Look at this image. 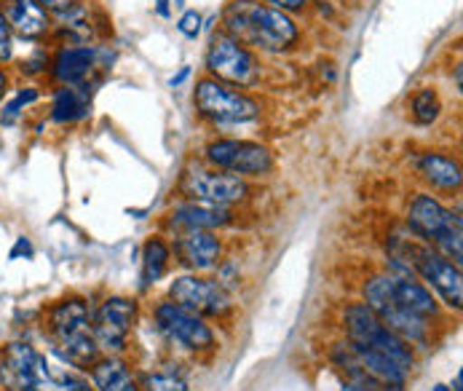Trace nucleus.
Wrapping results in <instances>:
<instances>
[{"mask_svg":"<svg viewBox=\"0 0 463 391\" xmlns=\"http://www.w3.org/2000/svg\"><path fill=\"white\" fill-rule=\"evenodd\" d=\"M203 161L212 169H220V172H228V175H236L244 180L265 177L276 167L273 150L268 145L255 142V139H236V137L212 139L203 148Z\"/></svg>","mask_w":463,"mask_h":391,"instance_id":"nucleus-5","label":"nucleus"},{"mask_svg":"<svg viewBox=\"0 0 463 391\" xmlns=\"http://www.w3.org/2000/svg\"><path fill=\"white\" fill-rule=\"evenodd\" d=\"M38 3H41V5L54 16V14H60V11H65L67 5H72L75 0H38Z\"/></svg>","mask_w":463,"mask_h":391,"instance_id":"nucleus-31","label":"nucleus"},{"mask_svg":"<svg viewBox=\"0 0 463 391\" xmlns=\"http://www.w3.org/2000/svg\"><path fill=\"white\" fill-rule=\"evenodd\" d=\"M89 373H91L94 391H142L139 389V378L134 376L132 367L118 357L102 354Z\"/></svg>","mask_w":463,"mask_h":391,"instance_id":"nucleus-19","label":"nucleus"},{"mask_svg":"<svg viewBox=\"0 0 463 391\" xmlns=\"http://www.w3.org/2000/svg\"><path fill=\"white\" fill-rule=\"evenodd\" d=\"M153 322L169 343H175L177 348L188 354H209L217 348V335L212 325L196 314L185 311L183 306L172 303L169 298L153 306Z\"/></svg>","mask_w":463,"mask_h":391,"instance_id":"nucleus-6","label":"nucleus"},{"mask_svg":"<svg viewBox=\"0 0 463 391\" xmlns=\"http://www.w3.org/2000/svg\"><path fill=\"white\" fill-rule=\"evenodd\" d=\"M180 194L191 201L217 204V206H236L244 204L252 188L244 177L212 169V167H191L180 180Z\"/></svg>","mask_w":463,"mask_h":391,"instance_id":"nucleus-9","label":"nucleus"},{"mask_svg":"<svg viewBox=\"0 0 463 391\" xmlns=\"http://www.w3.org/2000/svg\"><path fill=\"white\" fill-rule=\"evenodd\" d=\"M172 265V247L164 236H150L142 247V284L150 287L166 276Z\"/></svg>","mask_w":463,"mask_h":391,"instance_id":"nucleus-21","label":"nucleus"},{"mask_svg":"<svg viewBox=\"0 0 463 391\" xmlns=\"http://www.w3.org/2000/svg\"><path fill=\"white\" fill-rule=\"evenodd\" d=\"M137 322V300L127 295H110L99 303V309L91 314V335L102 354L118 357L132 335Z\"/></svg>","mask_w":463,"mask_h":391,"instance_id":"nucleus-10","label":"nucleus"},{"mask_svg":"<svg viewBox=\"0 0 463 391\" xmlns=\"http://www.w3.org/2000/svg\"><path fill=\"white\" fill-rule=\"evenodd\" d=\"M410 116L420 127L434 124L442 116V100H439L437 89H418L410 100Z\"/></svg>","mask_w":463,"mask_h":391,"instance_id":"nucleus-23","label":"nucleus"},{"mask_svg":"<svg viewBox=\"0 0 463 391\" xmlns=\"http://www.w3.org/2000/svg\"><path fill=\"white\" fill-rule=\"evenodd\" d=\"M5 91H8V75H5V70H0V102H3Z\"/></svg>","mask_w":463,"mask_h":391,"instance_id":"nucleus-33","label":"nucleus"},{"mask_svg":"<svg viewBox=\"0 0 463 391\" xmlns=\"http://www.w3.org/2000/svg\"><path fill=\"white\" fill-rule=\"evenodd\" d=\"M52 354L62 365H67L70 370H78V373H89L94 367V362L102 357V351H99V346H97L91 332H83V335L52 343Z\"/></svg>","mask_w":463,"mask_h":391,"instance_id":"nucleus-20","label":"nucleus"},{"mask_svg":"<svg viewBox=\"0 0 463 391\" xmlns=\"http://www.w3.org/2000/svg\"><path fill=\"white\" fill-rule=\"evenodd\" d=\"M194 108L201 121L212 127H239L252 124L263 116V105L244 89L222 83L212 75H203L194 89Z\"/></svg>","mask_w":463,"mask_h":391,"instance_id":"nucleus-2","label":"nucleus"},{"mask_svg":"<svg viewBox=\"0 0 463 391\" xmlns=\"http://www.w3.org/2000/svg\"><path fill=\"white\" fill-rule=\"evenodd\" d=\"M49 54L43 52V49H35L27 60H22V72H27V75H38V72H46L49 70Z\"/></svg>","mask_w":463,"mask_h":391,"instance_id":"nucleus-27","label":"nucleus"},{"mask_svg":"<svg viewBox=\"0 0 463 391\" xmlns=\"http://www.w3.org/2000/svg\"><path fill=\"white\" fill-rule=\"evenodd\" d=\"M340 325H343V338L356 343V346H367L373 351H381L383 357H389L394 365H399L404 373H410L418 362L415 348L407 346L399 335H394L389 327L383 325L375 311L362 303V300H348L340 311Z\"/></svg>","mask_w":463,"mask_h":391,"instance_id":"nucleus-3","label":"nucleus"},{"mask_svg":"<svg viewBox=\"0 0 463 391\" xmlns=\"http://www.w3.org/2000/svg\"><path fill=\"white\" fill-rule=\"evenodd\" d=\"M41 391H94L91 381L83 378L78 370H67V367H52L46 384Z\"/></svg>","mask_w":463,"mask_h":391,"instance_id":"nucleus-25","label":"nucleus"},{"mask_svg":"<svg viewBox=\"0 0 463 391\" xmlns=\"http://www.w3.org/2000/svg\"><path fill=\"white\" fill-rule=\"evenodd\" d=\"M11 60H14V33L0 14V65H8Z\"/></svg>","mask_w":463,"mask_h":391,"instance_id":"nucleus-26","label":"nucleus"},{"mask_svg":"<svg viewBox=\"0 0 463 391\" xmlns=\"http://www.w3.org/2000/svg\"><path fill=\"white\" fill-rule=\"evenodd\" d=\"M177 30L185 35V38H196L201 33V14L199 11H185L177 22Z\"/></svg>","mask_w":463,"mask_h":391,"instance_id":"nucleus-28","label":"nucleus"},{"mask_svg":"<svg viewBox=\"0 0 463 391\" xmlns=\"http://www.w3.org/2000/svg\"><path fill=\"white\" fill-rule=\"evenodd\" d=\"M343 391H375V389H367V386H354V384H345Z\"/></svg>","mask_w":463,"mask_h":391,"instance_id":"nucleus-35","label":"nucleus"},{"mask_svg":"<svg viewBox=\"0 0 463 391\" xmlns=\"http://www.w3.org/2000/svg\"><path fill=\"white\" fill-rule=\"evenodd\" d=\"M99 60L97 46L89 43H72L57 49V54L49 62V72L60 86H75V83H86V78L94 72Z\"/></svg>","mask_w":463,"mask_h":391,"instance_id":"nucleus-15","label":"nucleus"},{"mask_svg":"<svg viewBox=\"0 0 463 391\" xmlns=\"http://www.w3.org/2000/svg\"><path fill=\"white\" fill-rule=\"evenodd\" d=\"M169 300L183 306L185 311L196 314L201 319H225L233 311V295L217 279L201 273H183L175 276L169 284Z\"/></svg>","mask_w":463,"mask_h":391,"instance_id":"nucleus-7","label":"nucleus"},{"mask_svg":"<svg viewBox=\"0 0 463 391\" xmlns=\"http://www.w3.org/2000/svg\"><path fill=\"white\" fill-rule=\"evenodd\" d=\"M415 172L420 175V180L439 194H458L461 191L463 175L458 158L439 153V150H426L418 156L415 161Z\"/></svg>","mask_w":463,"mask_h":391,"instance_id":"nucleus-17","label":"nucleus"},{"mask_svg":"<svg viewBox=\"0 0 463 391\" xmlns=\"http://www.w3.org/2000/svg\"><path fill=\"white\" fill-rule=\"evenodd\" d=\"M407 228L412 239L434 247L445 234L461 228V212L448 209L437 196L415 194L407 206Z\"/></svg>","mask_w":463,"mask_h":391,"instance_id":"nucleus-11","label":"nucleus"},{"mask_svg":"<svg viewBox=\"0 0 463 391\" xmlns=\"http://www.w3.org/2000/svg\"><path fill=\"white\" fill-rule=\"evenodd\" d=\"M431 391H453V389H448L445 384H437V386H434V389H431Z\"/></svg>","mask_w":463,"mask_h":391,"instance_id":"nucleus-36","label":"nucleus"},{"mask_svg":"<svg viewBox=\"0 0 463 391\" xmlns=\"http://www.w3.org/2000/svg\"><path fill=\"white\" fill-rule=\"evenodd\" d=\"M0 14L8 22L11 33L24 41H41L54 27L52 14L38 0H5Z\"/></svg>","mask_w":463,"mask_h":391,"instance_id":"nucleus-14","label":"nucleus"},{"mask_svg":"<svg viewBox=\"0 0 463 391\" xmlns=\"http://www.w3.org/2000/svg\"><path fill=\"white\" fill-rule=\"evenodd\" d=\"M38 97H41V91L35 89V86H22L8 102H3V108H0V127H16L19 124V119H22V113H24V108H30L33 102H38Z\"/></svg>","mask_w":463,"mask_h":391,"instance_id":"nucleus-24","label":"nucleus"},{"mask_svg":"<svg viewBox=\"0 0 463 391\" xmlns=\"http://www.w3.org/2000/svg\"><path fill=\"white\" fill-rule=\"evenodd\" d=\"M169 247H172V258L191 273L214 271L222 262V255H225L222 239L217 234H212V231L175 234V242Z\"/></svg>","mask_w":463,"mask_h":391,"instance_id":"nucleus-13","label":"nucleus"},{"mask_svg":"<svg viewBox=\"0 0 463 391\" xmlns=\"http://www.w3.org/2000/svg\"><path fill=\"white\" fill-rule=\"evenodd\" d=\"M142 391H191L185 373L177 365H161L156 370H147L139 376Z\"/></svg>","mask_w":463,"mask_h":391,"instance_id":"nucleus-22","label":"nucleus"},{"mask_svg":"<svg viewBox=\"0 0 463 391\" xmlns=\"http://www.w3.org/2000/svg\"><path fill=\"white\" fill-rule=\"evenodd\" d=\"M188 75H191V67H183V70H180V72H177V75H175V78H172L169 83H172V86H180V83H183V81H185Z\"/></svg>","mask_w":463,"mask_h":391,"instance_id":"nucleus-32","label":"nucleus"},{"mask_svg":"<svg viewBox=\"0 0 463 391\" xmlns=\"http://www.w3.org/2000/svg\"><path fill=\"white\" fill-rule=\"evenodd\" d=\"M91 113V91L89 83H75V86H60L52 97V110L49 119L54 124H75L83 121Z\"/></svg>","mask_w":463,"mask_h":391,"instance_id":"nucleus-18","label":"nucleus"},{"mask_svg":"<svg viewBox=\"0 0 463 391\" xmlns=\"http://www.w3.org/2000/svg\"><path fill=\"white\" fill-rule=\"evenodd\" d=\"M260 3L276 8V11H284V14H289V16L303 14V11L308 8V0H260Z\"/></svg>","mask_w":463,"mask_h":391,"instance_id":"nucleus-29","label":"nucleus"},{"mask_svg":"<svg viewBox=\"0 0 463 391\" xmlns=\"http://www.w3.org/2000/svg\"><path fill=\"white\" fill-rule=\"evenodd\" d=\"M206 72L222 83H231L236 89H252L263 78V62L260 57L239 43L236 38L225 35L222 30L212 35L206 57H203Z\"/></svg>","mask_w":463,"mask_h":391,"instance_id":"nucleus-4","label":"nucleus"},{"mask_svg":"<svg viewBox=\"0 0 463 391\" xmlns=\"http://www.w3.org/2000/svg\"><path fill=\"white\" fill-rule=\"evenodd\" d=\"M43 327H46L52 343L91 332V309L83 298H65L46 311Z\"/></svg>","mask_w":463,"mask_h":391,"instance_id":"nucleus-16","label":"nucleus"},{"mask_svg":"<svg viewBox=\"0 0 463 391\" xmlns=\"http://www.w3.org/2000/svg\"><path fill=\"white\" fill-rule=\"evenodd\" d=\"M236 223V212L233 206H217V204H203V201H191L183 198L180 204H175L169 209V215L164 217V225L172 234H183V231H222L231 228Z\"/></svg>","mask_w":463,"mask_h":391,"instance_id":"nucleus-12","label":"nucleus"},{"mask_svg":"<svg viewBox=\"0 0 463 391\" xmlns=\"http://www.w3.org/2000/svg\"><path fill=\"white\" fill-rule=\"evenodd\" d=\"M19 255H27V258H33V247H30V239H24V236H22V239H16V247L11 250V255H8V258H11V261H16Z\"/></svg>","mask_w":463,"mask_h":391,"instance_id":"nucleus-30","label":"nucleus"},{"mask_svg":"<svg viewBox=\"0 0 463 391\" xmlns=\"http://www.w3.org/2000/svg\"><path fill=\"white\" fill-rule=\"evenodd\" d=\"M222 33L255 54L270 57H281L300 43V24L295 16L276 11L260 0H231L222 11Z\"/></svg>","mask_w":463,"mask_h":391,"instance_id":"nucleus-1","label":"nucleus"},{"mask_svg":"<svg viewBox=\"0 0 463 391\" xmlns=\"http://www.w3.org/2000/svg\"><path fill=\"white\" fill-rule=\"evenodd\" d=\"M52 362L27 340H11L0 351V391H41Z\"/></svg>","mask_w":463,"mask_h":391,"instance_id":"nucleus-8","label":"nucleus"},{"mask_svg":"<svg viewBox=\"0 0 463 391\" xmlns=\"http://www.w3.org/2000/svg\"><path fill=\"white\" fill-rule=\"evenodd\" d=\"M158 14H161V16H166V14H169V5H166V0H158Z\"/></svg>","mask_w":463,"mask_h":391,"instance_id":"nucleus-34","label":"nucleus"}]
</instances>
